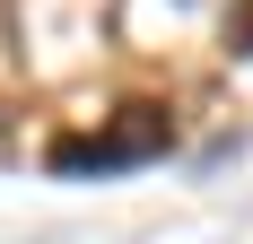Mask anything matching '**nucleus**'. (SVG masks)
<instances>
[{
	"label": "nucleus",
	"mask_w": 253,
	"mask_h": 244,
	"mask_svg": "<svg viewBox=\"0 0 253 244\" xmlns=\"http://www.w3.org/2000/svg\"><path fill=\"white\" fill-rule=\"evenodd\" d=\"M157 148H166V114H131L123 131H105V140H61L52 148V166L61 174H114V166H140V157H157Z\"/></svg>",
	"instance_id": "1"
}]
</instances>
